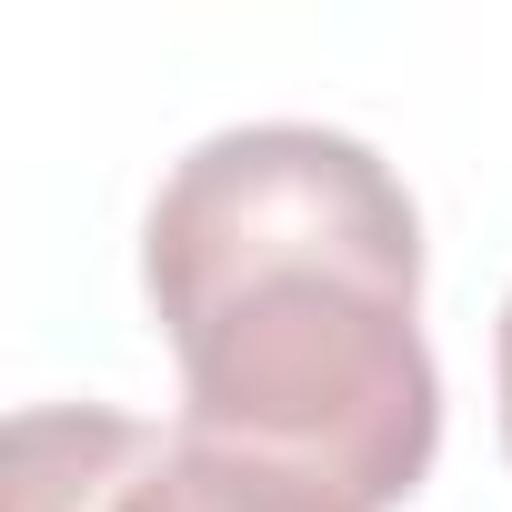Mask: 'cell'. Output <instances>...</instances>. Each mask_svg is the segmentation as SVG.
<instances>
[{
    "mask_svg": "<svg viewBox=\"0 0 512 512\" xmlns=\"http://www.w3.org/2000/svg\"><path fill=\"white\" fill-rule=\"evenodd\" d=\"M0 512H352V502L191 422L151 432L101 402H31L11 412Z\"/></svg>",
    "mask_w": 512,
    "mask_h": 512,
    "instance_id": "7a4b0ae2",
    "label": "cell"
},
{
    "mask_svg": "<svg viewBox=\"0 0 512 512\" xmlns=\"http://www.w3.org/2000/svg\"><path fill=\"white\" fill-rule=\"evenodd\" d=\"M141 282L181 362V422L322 482L412 502L442 442L422 342V211L402 171L322 121H241L171 161Z\"/></svg>",
    "mask_w": 512,
    "mask_h": 512,
    "instance_id": "6da1fadb",
    "label": "cell"
},
{
    "mask_svg": "<svg viewBox=\"0 0 512 512\" xmlns=\"http://www.w3.org/2000/svg\"><path fill=\"white\" fill-rule=\"evenodd\" d=\"M492 372H502V452H512V302H502V332H492Z\"/></svg>",
    "mask_w": 512,
    "mask_h": 512,
    "instance_id": "3957f363",
    "label": "cell"
}]
</instances>
